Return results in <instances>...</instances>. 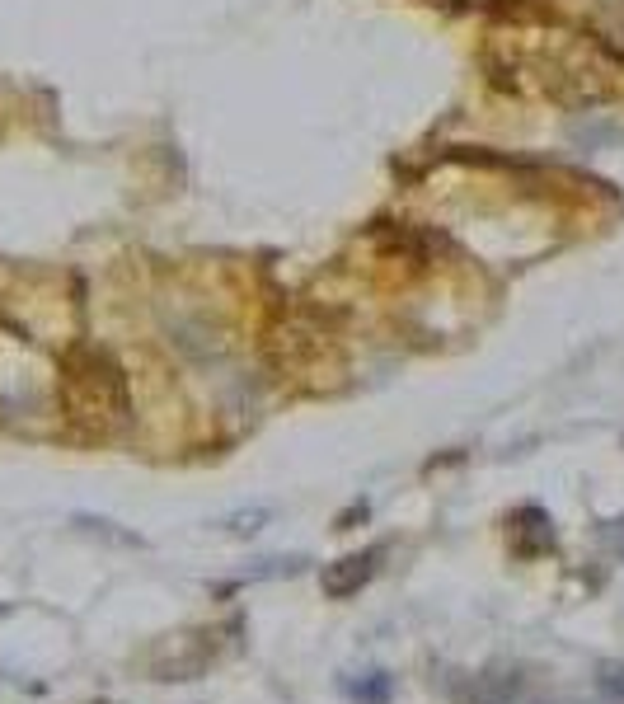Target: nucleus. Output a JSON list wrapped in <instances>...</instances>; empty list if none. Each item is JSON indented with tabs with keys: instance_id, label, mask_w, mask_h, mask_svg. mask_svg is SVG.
I'll return each instance as SVG.
<instances>
[{
	"instance_id": "4",
	"label": "nucleus",
	"mask_w": 624,
	"mask_h": 704,
	"mask_svg": "<svg viewBox=\"0 0 624 704\" xmlns=\"http://www.w3.org/2000/svg\"><path fill=\"white\" fill-rule=\"evenodd\" d=\"M0 611H5V606H0Z\"/></svg>"
},
{
	"instance_id": "3",
	"label": "nucleus",
	"mask_w": 624,
	"mask_h": 704,
	"mask_svg": "<svg viewBox=\"0 0 624 704\" xmlns=\"http://www.w3.org/2000/svg\"><path fill=\"white\" fill-rule=\"evenodd\" d=\"M601 690L606 695H615V700H624V662H601Z\"/></svg>"
},
{
	"instance_id": "2",
	"label": "nucleus",
	"mask_w": 624,
	"mask_h": 704,
	"mask_svg": "<svg viewBox=\"0 0 624 704\" xmlns=\"http://www.w3.org/2000/svg\"><path fill=\"white\" fill-rule=\"evenodd\" d=\"M348 690H352V700H357V704H385L395 686H390V676H385V672H366L362 686H348Z\"/></svg>"
},
{
	"instance_id": "1",
	"label": "nucleus",
	"mask_w": 624,
	"mask_h": 704,
	"mask_svg": "<svg viewBox=\"0 0 624 704\" xmlns=\"http://www.w3.org/2000/svg\"><path fill=\"white\" fill-rule=\"evenodd\" d=\"M381 559H385V545H371V550L343 554L338 564L324 568V592H329V597H352V592H362L366 582L376 578Z\"/></svg>"
}]
</instances>
